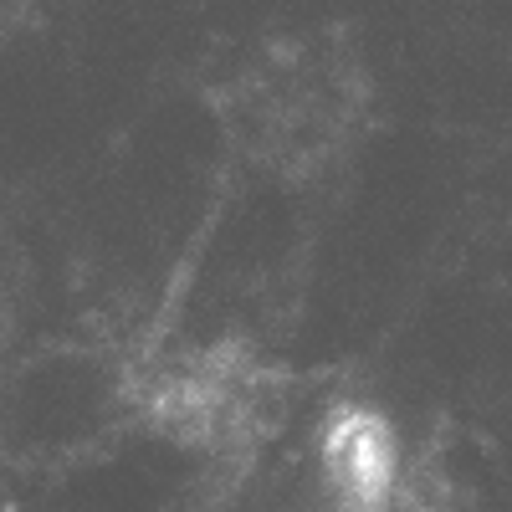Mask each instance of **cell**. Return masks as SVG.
Instances as JSON below:
<instances>
[{"label":"cell","mask_w":512,"mask_h":512,"mask_svg":"<svg viewBox=\"0 0 512 512\" xmlns=\"http://www.w3.org/2000/svg\"><path fill=\"white\" fill-rule=\"evenodd\" d=\"M216 108L251 164L277 180H313L354 149L369 77L338 31L287 36L231 72Z\"/></svg>","instance_id":"1"}]
</instances>
